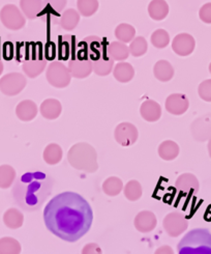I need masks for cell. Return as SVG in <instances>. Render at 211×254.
Segmentation results:
<instances>
[{"label":"cell","instance_id":"9","mask_svg":"<svg viewBox=\"0 0 211 254\" xmlns=\"http://www.w3.org/2000/svg\"><path fill=\"white\" fill-rule=\"evenodd\" d=\"M162 226L170 237L176 238L183 234L187 229V227H189V221H187V219L183 214L178 212H172L163 218Z\"/></svg>","mask_w":211,"mask_h":254},{"label":"cell","instance_id":"20","mask_svg":"<svg viewBox=\"0 0 211 254\" xmlns=\"http://www.w3.org/2000/svg\"><path fill=\"white\" fill-rule=\"evenodd\" d=\"M41 114L46 120H56L62 110L60 102L56 99H47L41 105Z\"/></svg>","mask_w":211,"mask_h":254},{"label":"cell","instance_id":"31","mask_svg":"<svg viewBox=\"0 0 211 254\" xmlns=\"http://www.w3.org/2000/svg\"><path fill=\"white\" fill-rule=\"evenodd\" d=\"M136 34V29L127 23H121L115 29V37L121 43H130Z\"/></svg>","mask_w":211,"mask_h":254},{"label":"cell","instance_id":"41","mask_svg":"<svg viewBox=\"0 0 211 254\" xmlns=\"http://www.w3.org/2000/svg\"><path fill=\"white\" fill-rule=\"evenodd\" d=\"M155 254H174V252H173V249L170 246L163 245V246H160L159 248H158L156 250Z\"/></svg>","mask_w":211,"mask_h":254},{"label":"cell","instance_id":"8","mask_svg":"<svg viewBox=\"0 0 211 254\" xmlns=\"http://www.w3.org/2000/svg\"><path fill=\"white\" fill-rule=\"evenodd\" d=\"M27 84L25 76L20 73H9L0 79V90L5 96H17Z\"/></svg>","mask_w":211,"mask_h":254},{"label":"cell","instance_id":"2","mask_svg":"<svg viewBox=\"0 0 211 254\" xmlns=\"http://www.w3.org/2000/svg\"><path fill=\"white\" fill-rule=\"evenodd\" d=\"M54 187V180L43 171H28L15 183L13 196L21 209L33 212L48 199Z\"/></svg>","mask_w":211,"mask_h":254},{"label":"cell","instance_id":"3","mask_svg":"<svg viewBox=\"0 0 211 254\" xmlns=\"http://www.w3.org/2000/svg\"><path fill=\"white\" fill-rule=\"evenodd\" d=\"M108 42L104 39L91 36L79 44L80 55L86 57L91 63L93 72L99 76H108L113 68L114 61L108 52Z\"/></svg>","mask_w":211,"mask_h":254},{"label":"cell","instance_id":"38","mask_svg":"<svg viewBox=\"0 0 211 254\" xmlns=\"http://www.w3.org/2000/svg\"><path fill=\"white\" fill-rule=\"evenodd\" d=\"M199 96L206 102H211V80H206L200 84Z\"/></svg>","mask_w":211,"mask_h":254},{"label":"cell","instance_id":"19","mask_svg":"<svg viewBox=\"0 0 211 254\" xmlns=\"http://www.w3.org/2000/svg\"><path fill=\"white\" fill-rule=\"evenodd\" d=\"M16 114L19 120L23 122H30L35 119L38 114L37 104L30 100L22 101L16 108Z\"/></svg>","mask_w":211,"mask_h":254},{"label":"cell","instance_id":"27","mask_svg":"<svg viewBox=\"0 0 211 254\" xmlns=\"http://www.w3.org/2000/svg\"><path fill=\"white\" fill-rule=\"evenodd\" d=\"M3 222L10 229H18L23 225V222H24V216H23V214L19 210L11 207V209H8L4 213Z\"/></svg>","mask_w":211,"mask_h":254},{"label":"cell","instance_id":"13","mask_svg":"<svg viewBox=\"0 0 211 254\" xmlns=\"http://www.w3.org/2000/svg\"><path fill=\"white\" fill-rule=\"evenodd\" d=\"M190 101L183 94H172L166 100V110L173 115H181L189 109Z\"/></svg>","mask_w":211,"mask_h":254},{"label":"cell","instance_id":"44","mask_svg":"<svg viewBox=\"0 0 211 254\" xmlns=\"http://www.w3.org/2000/svg\"><path fill=\"white\" fill-rule=\"evenodd\" d=\"M209 71H210V73H211V64H210V65H209Z\"/></svg>","mask_w":211,"mask_h":254},{"label":"cell","instance_id":"4","mask_svg":"<svg viewBox=\"0 0 211 254\" xmlns=\"http://www.w3.org/2000/svg\"><path fill=\"white\" fill-rule=\"evenodd\" d=\"M178 254H211V233L207 228L190 230L177 245Z\"/></svg>","mask_w":211,"mask_h":254},{"label":"cell","instance_id":"12","mask_svg":"<svg viewBox=\"0 0 211 254\" xmlns=\"http://www.w3.org/2000/svg\"><path fill=\"white\" fill-rule=\"evenodd\" d=\"M195 39L189 33H179L172 43V50L179 56H187L195 49Z\"/></svg>","mask_w":211,"mask_h":254},{"label":"cell","instance_id":"37","mask_svg":"<svg viewBox=\"0 0 211 254\" xmlns=\"http://www.w3.org/2000/svg\"><path fill=\"white\" fill-rule=\"evenodd\" d=\"M44 9H49L50 14H59L65 7L67 0H44Z\"/></svg>","mask_w":211,"mask_h":254},{"label":"cell","instance_id":"15","mask_svg":"<svg viewBox=\"0 0 211 254\" xmlns=\"http://www.w3.org/2000/svg\"><path fill=\"white\" fill-rule=\"evenodd\" d=\"M47 61L42 56V53H38L27 59L23 64V71L29 78H37L45 70Z\"/></svg>","mask_w":211,"mask_h":254},{"label":"cell","instance_id":"22","mask_svg":"<svg viewBox=\"0 0 211 254\" xmlns=\"http://www.w3.org/2000/svg\"><path fill=\"white\" fill-rule=\"evenodd\" d=\"M113 75L117 81H119L121 83L130 82L135 76L134 66L128 63L117 64L114 67Z\"/></svg>","mask_w":211,"mask_h":254},{"label":"cell","instance_id":"6","mask_svg":"<svg viewBox=\"0 0 211 254\" xmlns=\"http://www.w3.org/2000/svg\"><path fill=\"white\" fill-rule=\"evenodd\" d=\"M47 81L57 88L66 87L70 83L72 75L69 70L60 62H53L46 73Z\"/></svg>","mask_w":211,"mask_h":254},{"label":"cell","instance_id":"24","mask_svg":"<svg viewBox=\"0 0 211 254\" xmlns=\"http://www.w3.org/2000/svg\"><path fill=\"white\" fill-rule=\"evenodd\" d=\"M158 155L162 160L172 161L178 157L179 146L172 140L163 141L158 146Z\"/></svg>","mask_w":211,"mask_h":254},{"label":"cell","instance_id":"17","mask_svg":"<svg viewBox=\"0 0 211 254\" xmlns=\"http://www.w3.org/2000/svg\"><path fill=\"white\" fill-rule=\"evenodd\" d=\"M141 117L146 122L155 123L158 122L161 117V107L158 103L154 100H147L143 102L140 108Z\"/></svg>","mask_w":211,"mask_h":254},{"label":"cell","instance_id":"34","mask_svg":"<svg viewBox=\"0 0 211 254\" xmlns=\"http://www.w3.org/2000/svg\"><path fill=\"white\" fill-rule=\"evenodd\" d=\"M77 6L79 13L84 17H90L95 15L99 9L98 0H78Z\"/></svg>","mask_w":211,"mask_h":254},{"label":"cell","instance_id":"28","mask_svg":"<svg viewBox=\"0 0 211 254\" xmlns=\"http://www.w3.org/2000/svg\"><path fill=\"white\" fill-rule=\"evenodd\" d=\"M79 21H80V15L78 11H76L73 8H69L63 11V14L61 15L60 26L66 31H72L77 27Z\"/></svg>","mask_w":211,"mask_h":254},{"label":"cell","instance_id":"30","mask_svg":"<svg viewBox=\"0 0 211 254\" xmlns=\"http://www.w3.org/2000/svg\"><path fill=\"white\" fill-rule=\"evenodd\" d=\"M21 244L10 237L0 239V254H20Z\"/></svg>","mask_w":211,"mask_h":254},{"label":"cell","instance_id":"26","mask_svg":"<svg viewBox=\"0 0 211 254\" xmlns=\"http://www.w3.org/2000/svg\"><path fill=\"white\" fill-rule=\"evenodd\" d=\"M108 52L113 61L122 62L127 60L130 55V48L124 43L113 42L108 46Z\"/></svg>","mask_w":211,"mask_h":254},{"label":"cell","instance_id":"14","mask_svg":"<svg viewBox=\"0 0 211 254\" xmlns=\"http://www.w3.org/2000/svg\"><path fill=\"white\" fill-rule=\"evenodd\" d=\"M134 224L138 232L147 234L151 233L157 227L158 219L155 213L151 211H142L135 217Z\"/></svg>","mask_w":211,"mask_h":254},{"label":"cell","instance_id":"40","mask_svg":"<svg viewBox=\"0 0 211 254\" xmlns=\"http://www.w3.org/2000/svg\"><path fill=\"white\" fill-rule=\"evenodd\" d=\"M81 254H103V251L97 243H88L82 249Z\"/></svg>","mask_w":211,"mask_h":254},{"label":"cell","instance_id":"1","mask_svg":"<svg viewBox=\"0 0 211 254\" xmlns=\"http://www.w3.org/2000/svg\"><path fill=\"white\" fill-rule=\"evenodd\" d=\"M44 221L54 236L74 243L90 230L93 212L83 196L67 191L54 196L46 205Z\"/></svg>","mask_w":211,"mask_h":254},{"label":"cell","instance_id":"39","mask_svg":"<svg viewBox=\"0 0 211 254\" xmlns=\"http://www.w3.org/2000/svg\"><path fill=\"white\" fill-rule=\"evenodd\" d=\"M200 19L205 23H211V3L204 4L199 11Z\"/></svg>","mask_w":211,"mask_h":254},{"label":"cell","instance_id":"35","mask_svg":"<svg viewBox=\"0 0 211 254\" xmlns=\"http://www.w3.org/2000/svg\"><path fill=\"white\" fill-rule=\"evenodd\" d=\"M151 43L158 49L166 48L170 43V36L165 29H158L151 36Z\"/></svg>","mask_w":211,"mask_h":254},{"label":"cell","instance_id":"10","mask_svg":"<svg viewBox=\"0 0 211 254\" xmlns=\"http://www.w3.org/2000/svg\"><path fill=\"white\" fill-rule=\"evenodd\" d=\"M115 140L122 146L133 145L139 137V132L136 127L131 123H121L116 127L114 131Z\"/></svg>","mask_w":211,"mask_h":254},{"label":"cell","instance_id":"32","mask_svg":"<svg viewBox=\"0 0 211 254\" xmlns=\"http://www.w3.org/2000/svg\"><path fill=\"white\" fill-rule=\"evenodd\" d=\"M124 196L131 201H137L141 197H142V186L138 181H130L128 182L123 189Z\"/></svg>","mask_w":211,"mask_h":254},{"label":"cell","instance_id":"5","mask_svg":"<svg viewBox=\"0 0 211 254\" xmlns=\"http://www.w3.org/2000/svg\"><path fill=\"white\" fill-rule=\"evenodd\" d=\"M67 160L74 168L87 173H93L99 169L97 151L86 142H80L70 147Z\"/></svg>","mask_w":211,"mask_h":254},{"label":"cell","instance_id":"21","mask_svg":"<svg viewBox=\"0 0 211 254\" xmlns=\"http://www.w3.org/2000/svg\"><path fill=\"white\" fill-rule=\"evenodd\" d=\"M148 14L156 21H161L169 14V5L165 0H152L148 5Z\"/></svg>","mask_w":211,"mask_h":254},{"label":"cell","instance_id":"11","mask_svg":"<svg viewBox=\"0 0 211 254\" xmlns=\"http://www.w3.org/2000/svg\"><path fill=\"white\" fill-rule=\"evenodd\" d=\"M68 70L70 75L78 79H83L88 77L93 71L92 63L86 57L80 55L77 52V56L73 57L68 62Z\"/></svg>","mask_w":211,"mask_h":254},{"label":"cell","instance_id":"18","mask_svg":"<svg viewBox=\"0 0 211 254\" xmlns=\"http://www.w3.org/2000/svg\"><path fill=\"white\" fill-rule=\"evenodd\" d=\"M44 0H20V7L24 16L30 20L37 19L44 10Z\"/></svg>","mask_w":211,"mask_h":254},{"label":"cell","instance_id":"33","mask_svg":"<svg viewBox=\"0 0 211 254\" xmlns=\"http://www.w3.org/2000/svg\"><path fill=\"white\" fill-rule=\"evenodd\" d=\"M16 179V171L9 165L0 166V188L7 189Z\"/></svg>","mask_w":211,"mask_h":254},{"label":"cell","instance_id":"25","mask_svg":"<svg viewBox=\"0 0 211 254\" xmlns=\"http://www.w3.org/2000/svg\"><path fill=\"white\" fill-rule=\"evenodd\" d=\"M62 148L56 143H50L47 145L44 151V160L47 164L56 165L62 159Z\"/></svg>","mask_w":211,"mask_h":254},{"label":"cell","instance_id":"7","mask_svg":"<svg viewBox=\"0 0 211 254\" xmlns=\"http://www.w3.org/2000/svg\"><path fill=\"white\" fill-rule=\"evenodd\" d=\"M0 21L10 30H19L25 26V16L15 4H6L0 10Z\"/></svg>","mask_w":211,"mask_h":254},{"label":"cell","instance_id":"42","mask_svg":"<svg viewBox=\"0 0 211 254\" xmlns=\"http://www.w3.org/2000/svg\"><path fill=\"white\" fill-rule=\"evenodd\" d=\"M3 64H2V62L0 61V76H1V74H2V72H3Z\"/></svg>","mask_w":211,"mask_h":254},{"label":"cell","instance_id":"36","mask_svg":"<svg viewBox=\"0 0 211 254\" xmlns=\"http://www.w3.org/2000/svg\"><path fill=\"white\" fill-rule=\"evenodd\" d=\"M130 53L135 57H140L144 55L148 50V44L145 38L138 37L134 39L130 45Z\"/></svg>","mask_w":211,"mask_h":254},{"label":"cell","instance_id":"43","mask_svg":"<svg viewBox=\"0 0 211 254\" xmlns=\"http://www.w3.org/2000/svg\"><path fill=\"white\" fill-rule=\"evenodd\" d=\"M208 152H209V156L211 158V139L209 140V143H208Z\"/></svg>","mask_w":211,"mask_h":254},{"label":"cell","instance_id":"16","mask_svg":"<svg viewBox=\"0 0 211 254\" xmlns=\"http://www.w3.org/2000/svg\"><path fill=\"white\" fill-rule=\"evenodd\" d=\"M175 187L184 194H196L199 191V181L192 173H184L176 181Z\"/></svg>","mask_w":211,"mask_h":254},{"label":"cell","instance_id":"29","mask_svg":"<svg viewBox=\"0 0 211 254\" xmlns=\"http://www.w3.org/2000/svg\"><path fill=\"white\" fill-rule=\"evenodd\" d=\"M123 189L122 181L117 177H110L103 184V190L108 196H117Z\"/></svg>","mask_w":211,"mask_h":254},{"label":"cell","instance_id":"23","mask_svg":"<svg viewBox=\"0 0 211 254\" xmlns=\"http://www.w3.org/2000/svg\"><path fill=\"white\" fill-rule=\"evenodd\" d=\"M154 74L159 81L167 82L174 76V67L167 61H159L155 64Z\"/></svg>","mask_w":211,"mask_h":254}]
</instances>
